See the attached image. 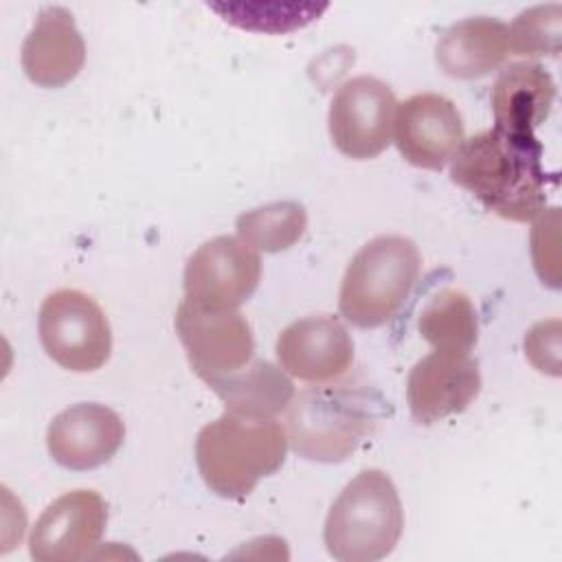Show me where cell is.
<instances>
[{
    "label": "cell",
    "instance_id": "d6986e66",
    "mask_svg": "<svg viewBox=\"0 0 562 562\" xmlns=\"http://www.w3.org/2000/svg\"><path fill=\"white\" fill-rule=\"evenodd\" d=\"M417 329L435 349L470 353L479 338L476 310L465 292L446 288L424 305Z\"/></svg>",
    "mask_w": 562,
    "mask_h": 562
},
{
    "label": "cell",
    "instance_id": "4fadbf2b",
    "mask_svg": "<svg viewBox=\"0 0 562 562\" xmlns=\"http://www.w3.org/2000/svg\"><path fill=\"white\" fill-rule=\"evenodd\" d=\"M277 358L288 375L325 384L349 371L353 362V340L338 316H305L281 331Z\"/></svg>",
    "mask_w": 562,
    "mask_h": 562
},
{
    "label": "cell",
    "instance_id": "3957f363",
    "mask_svg": "<svg viewBox=\"0 0 562 562\" xmlns=\"http://www.w3.org/2000/svg\"><path fill=\"white\" fill-rule=\"evenodd\" d=\"M380 404L371 389L351 382L305 389L285 408L288 443L307 461L340 463L375 430Z\"/></svg>",
    "mask_w": 562,
    "mask_h": 562
},
{
    "label": "cell",
    "instance_id": "ac0fdd59",
    "mask_svg": "<svg viewBox=\"0 0 562 562\" xmlns=\"http://www.w3.org/2000/svg\"><path fill=\"white\" fill-rule=\"evenodd\" d=\"M209 386L224 402L226 411L257 417H274L294 397V386L285 371L257 358L244 369L213 380Z\"/></svg>",
    "mask_w": 562,
    "mask_h": 562
},
{
    "label": "cell",
    "instance_id": "ffe728a7",
    "mask_svg": "<svg viewBox=\"0 0 562 562\" xmlns=\"http://www.w3.org/2000/svg\"><path fill=\"white\" fill-rule=\"evenodd\" d=\"M307 228L305 206L294 200L270 202L237 217V235L255 250L281 252L292 248Z\"/></svg>",
    "mask_w": 562,
    "mask_h": 562
},
{
    "label": "cell",
    "instance_id": "cb8c5ba5",
    "mask_svg": "<svg viewBox=\"0 0 562 562\" xmlns=\"http://www.w3.org/2000/svg\"><path fill=\"white\" fill-rule=\"evenodd\" d=\"M555 220H558V209H549L547 213H542L538 217V222L533 224V231H531V252H533L536 270H538L540 279L553 288H558V248L551 244H555L558 239H553L549 244L547 233Z\"/></svg>",
    "mask_w": 562,
    "mask_h": 562
},
{
    "label": "cell",
    "instance_id": "7a4b0ae2",
    "mask_svg": "<svg viewBox=\"0 0 562 562\" xmlns=\"http://www.w3.org/2000/svg\"><path fill=\"white\" fill-rule=\"evenodd\" d=\"M288 450V432L274 417L224 411L202 426L195 439L198 470L222 498H246L255 485L274 474Z\"/></svg>",
    "mask_w": 562,
    "mask_h": 562
},
{
    "label": "cell",
    "instance_id": "5bb4252c",
    "mask_svg": "<svg viewBox=\"0 0 562 562\" xmlns=\"http://www.w3.org/2000/svg\"><path fill=\"white\" fill-rule=\"evenodd\" d=\"M125 439L123 419L108 406L81 402L53 417L46 446L66 470H92L108 463Z\"/></svg>",
    "mask_w": 562,
    "mask_h": 562
},
{
    "label": "cell",
    "instance_id": "9c48e42d",
    "mask_svg": "<svg viewBox=\"0 0 562 562\" xmlns=\"http://www.w3.org/2000/svg\"><path fill=\"white\" fill-rule=\"evenodd\" d=\"M261 257L241 237L204 241L184 266V299L204 310H237L257 290Z\"/></svg>",
    "mask_w": 562,
    "mask_h": 562
},
{
    "label": "cell",
    "instance_id": "7c38bea8",
    "mask_svg": "<svg viewBox=\"0 0 562 562\" xmlns=\"http://www.w3.org/2000/svg\"><path fill=\"white\" fill-rule=\"evenodd\" d=\"M395 145L406 162L439 171L463 138V119L457 105L443 94L422 92L408 97L395 110Z\"/></svg>",
    "mask_w": 562,
    "mask_h": 562
},
{
    "label": "cell",
    "instance_id": "5b68a950",
    "mask_svg": "<svg viewBox=\"0 0 562 562\" xmlns=\"http://www.w3.org/2000/svg\"><path fill=\"white\" fill-rule=\"evenodd\" d=\"M422 257L417 246L402 235H380L364 244L349 261L338 310L360 329L389 323L411 296L419 279Z\"/></svg>",
    "mask_w": 562,
    "mask_h": 562
},
{
    "label": "cell",
    "instance_id": "30bf717a",
    "mask_svg": "<svg viewBox=\"0 0 562 562\" xmlns=\"http://www.w3.org/2000/svg\"><path fill=\"white\" fill-rule=\"evenodd\" d=\"M108 525V505L94 490H72L55 498L35 520L29 538L37 562H75L86 558Z\"/></svg>",
    "mask_w": 562,
    "mask_h": 562
},
{
    "label": "cell",
    "instance_id": "2e32d148",
    "mask_svg": "<svg viewBox=\"0 0 562 562\" xmlns=\"http://www.w3.org/2000/svg\"><path fill=\"white\" fill-rule=\"evenodd\" d=\"M509 55L507 24L496 18H465L452 24L435 46L437 66L454 79H479Z\"/></svg>",
    "mask_w": 562,
    "mask_h": 562
},
{
    "label": "cell",
    "instance_id": "44dd1931",
    "mask_svg": "<svg viewBox=\"0 0 562 562\" xmlns=\"http://www.w3.org/2000/svg\"><path fill=\"white\" fill-rule=\"evenodd\" d=\"M228 24L257 33H290L314 22L327 4L307 2H224L209 4Z\"/></svg>",
    "mask_w": 562,
    "mask_h": 562
},
{
    "label": "cell",
    "instance_id": "8fae6325",
    "mask_svg": "<svg viewBox=\"0 0 562 562\" xmlns=\"http://www.w3.org/2000/svg\"><path fill=\"white\" fill-rule=\"evenodd\" d=\"M479 391V362L465 351L435 349L415 362L406 380L411 415L426 426L463 413Z\"/></svg>",
    "mask_w": 562,
    "mask_h": 562
},
{
    "label": "cell",
    "instance_id": "e0dca14e",
    "mask_svg": "<svg viewBox=\"0 0 562 562\" xmlns=\"http://www.w3.org/2000/svg\"><path fill=\"white\" fill-rule=\"evenodd\" d=\"M555 101L551 75L533 61L509 64L496 79L490 103L496 127L533 134Z\"/></svg>",
    "mask_w": 562,
    "mask_h": 562
},
{
    "label": "cell",
    "instance_id": "277c9868",
    "mask_svg": "<svg viewBox=\"0 0 562 562\" xmlns=\"http://www.w3.org/2000/svg\"><path fill=\"white\" fill-rule=\"evenodd\" d=\"M402 529L404 512L391 476L369 468L358 472L329 507L323 540L340 562H375L395 549Z\"/></svg>",
    "mask_w": 562,
    "mask_h": 562
},
{
    "label": "cell",
    "instance_id": "603a6c76",
    "mask_svg": "<svg viewBox=\"0 0 562 562\" xmlns=\"http://www.w3.org/2000/svg\"><path fill=\"white\" fill-rule=\"evenodd\" d=\"M525 353L529 362L542 371L558 375L560 371V321H542L533 325L525 336Z\"/></svg>",
    "mask_w": 562,
    "mask_h": 562
},
{
    "label": "cell",
    "instance_id": "7402d4cb",
    "mask_svg": "<svg viewBox=\"0 0 562 562\" xmlns=\"http://www.w3.org/2000/svg\"><path fill=\"white\" fill-rule=\"evenodd\" d=\"M562 35V7L538 4L531 7L507 26L509 53L522 57H558Z\"/></svg>",
    "mask_w": 562,
    "mask_h": 562
},
{
    "label": "cell",
    "instance_id": "6da1fadb",
    "mask_svg": "<svg viewBox=\"0 0 562 562\" xmlns=\"http://www.w3.org/2000/svg\"><path fill=\"white\" fill-rule=\"evenodd\" d=\"M450 178L503 220L527 222L544 211L547 173L533 134L492 127L463 140Z\"/></svg>",
    "mask_w": 562,
    "mask_h": 562
},
{
    "label": "cell",
    "instance_id": "52a82bcc",
    "mask_svg": "<svg viewBox=\"0 0 562 562\" xmlns=\"http://www.w3.org/2000/svg\"><path fill=\"white\" fill-rule=\"evenodd\" d=\"M173 325L191 369L206 384L244 369L255 358L252 329L239 310H204L182 299Z\"/></svg>",
    "mask_w": 562,
    "mask_h": 562
},
{
    "label": "cell",
    "instance_id": "8992f818",
    "mask_svg": "<svg viewBox=\"0 0 562 562\" xmlns=\"http://www.w3.org/2000/svg\"><path fill=\"white\" fill-rule=\"evenodd\" d=\"M40 340L48 358L75 373L101 369L112 351V329L99 303L79 290L48 294L37 318Z\"/></svg>",
    "mask_w": 562,
    "mask_h": 562
},
{
    "label": "cell",
    "instance_id": "9a60e30c",
    "mask_svg": "<svg viewBox=\"0 0 562 562\" xmlns=\"http://www.w3.org/2000/svg\"><path fill=\"white\" fill-rule=\"evenodd\" d=\"M22 70L42 88L70 83L86 61V44L64 7H44L22 44Z\"/></svg>",
    "mask_w": 562,
    "mask_h": 562
},
{
    "label": "cell",
    "instance_id": "ba28073f",
    "mask_svg": "<svg viewBox=\"0 0 562 562\" xmlns=\"http://www.w3.org/2000/svg\"><path fill=\"white\" fill-rule=\"evenodd\" d=\"M395 110V94L382 79H347L331 97L327 114L334 147L353 160L375 158L391 145Z\"/></svg>",
    "mask_w": 562,
    "mask_h": 562
}]
</instances>
